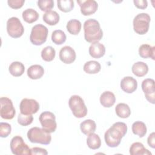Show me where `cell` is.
Returning <instances> with one entry per match:
<instances>
[{
  "label": "cell",
  "mask_w": 155,
  "mask_h": 155,
  "mask_svg": "<svg viewBox=\"0 0 155 155\" xmlns=\"http://www.w3.org/2000/svg\"><path fill=\"white\" fill-rule=\"evenodd\" d=\"M127 132V125L121 122L114 123L104 134L105 142L110 147H117L120 143L122 138Z\"/></svg>",
  "instance_id": "cell-1"
},
{
  "label": "cell",
  "mask_w": 155,
  "mask_h": 155,
  "mask_svg": "<svg viewBox=\"0 0 155 155\" xmlns=\"http://www.w3.org/2000/svg\"><path fill=\"white\" fill-rule=\"evenodd\" d=\"M84 38L90 43L99 42L103 37V31L99 22L94 19H89L84 24Z\"/></svg>",
  "instance_id": "cell-2"
},
{
  "label": "cell",
  "mask_w": 155,
  "mask_h": 155,
  "mask_svg": "<svg viewBox=\"0 0 155 155\" xmlns=\"http://www.w3.org/2000/svg\"><path fill=\"white\" fill-rule=\"evenodd\" d=\"M27 137L31 143L48 145L51 140V136L50 133L44 128L35 127L30 128L27 132Z\"/></svg>",
  "instance_id": "cell-3"
},
{
  "label": "cell",
  "mask_w": 155,
  "mask_h": 155,
  "mask_svg": "<svg viewBox=\"0 0 155 155\" xmlns=\"http://www.w3.org/2000/svg\"><path fill=\"white\" fill-rule=\"evenodd\" d=\"M69 107L77 118L84 117L87 114V108L82 98L78 95L71 96L68 101Z\"/></svg>",
  "instance_id": "cell-4"
},
{
  "label": "cell",
  "mask_w": 155,
  "mask_h": 155,
  "mask_svg": "<svg viewBox=\"0 0 155 155\" xmlns=\"http://www.w3.org/2000/svg\"><path fill=\"white\" fill-rule=\"evenodd\" d=\"M48 30L44 25L39 24L33 26L30 35V42L35 45H41L47 41Z\"/></svg>",
  "instance_id": "cell-5"
},
{
  "label": "cell",
  "mask_w": 155,
  "mask_h": 155,
  "mask_svg": "<svg viewBox=\"0 0 155 155\" xmlns=\"http://www.w3.org/2000/svg\"><path fill=\"white\" fill-rule=\"evenodd\" d=\"M150 21V16L147 13H141L137 15L133 21L134 31L137 34L145 35L148 31Z\"/></svg>",
  "instance_id": "cell-6"
},
{
  "label": "cell",
  "mask_w": 155,
  "mask_h": 155,
  "mask_svg": "<svg viewBox=\"0 0 155 155\" xmlns=\"http://www.w3.org/2000/svg\"><path fill=\"white\" fill-rule=\"evenodd\" d=\"M10 149L13 154L31 155V151L30 147L24 142L22 137L14 136L10 141Z\"/></svg>",
  "instance_id": "cell-7"
},
{
  "label": "cell",
  "mask_w": 155,
  "mask_h": 155,
  "mask_svg": "<svg viewBox=\"0 0 155 155\" xmlns=\"http://www.w3.org/2000/svg\"><path fill=\"white\" fill-rule=\"evenodd\" d=\"M7 31L8 35L12 38H18L24 34V28L18 18L12 17L7 20Z\"/></svg>",
  "instance_id": "cell-8"
},
{
  "label": "cell",
  "mask_w": 155,
  "mask_h": 155,
  "mask_svg": "<svg viewBox=\"0 0 155 155\" xmlns=\"http://www.w3.org/2000/svg\"><path fill=\"white\" fill-rule=\"evenodd\" d=\"M39 120L42 128L48 133H51L56 131L57 124L56 117L53 113L48 111L42 112L39 116Z\"/></svg>",
  "instance_id": "cell-9"
},
{
  "label": "cell",
  "mask_w": 155,
  "mask_h": 155,
  "mask_svg": "<svg viewBox=\"0 0 155 155\" xmlns=\"http://www.w3.org/2000/svg\"><path fill=\"white\" fill-rule=\"evenodd\" d=\"M0 103L1 117L4 119H12L15 116L16 111L12 100L7 97H1Z\"/></svg>",
  "instance_id": "cell-10"
},
{
  "label": "cell",
  "mask_w": 155,
  "mask_h": 155,
  "mask_svg": "<svg viewBox=\"0 0 155 155\" xmlns=\"http://www.w3.org/2000/svg\"><path fill=\"white\" fill-rule=\"evenodd\" d=\"M20 111L24 114H33L36 113L39 110V104L35 99L24 98L19 105Z\"/></svg>",
  "instance_id": "cell-11"
},
{
  "label": "cell",
  "mask_w": 155,
  "mask_h": 155,
  "mask_svg": "<svg viewBox=\"0 0 155 155\" xmlns=\"http://www.w3.org/2000/svg\"><path fill=\"white\" fill-rule=\"evenodd\" d=\"M142 89L144 93L147 100L153 104L155 103V87L154 81L153 79L148 78L143 80L141 85Z\"/></svg>",
  "instance_id": "cell-12"
},
{
  "label": "cell",
  "mask_w": 155,
  "mask_h": 155,
  "mask_svg": "<svg viewBox=\"0 0 155 155\" xmlns=\"http://www.w3.org/2000/svg\"><path fill=\"white\" fill-rule=\"evenodd\" d=\"M77 2L80 6L81 13L84 16L94 14L98 8V4L94 0L78 1Z\"/></svg>",
  "instance_id": "cell-13"
},
{
  "label": "cell",
  "mask_w": 155,
  "mask_h": 155,
  "mask_svg": "<svg viewBox=\"0 0 155 155\" xmlns=\"http://www.w3.org/2000/svg\"><path fill=\"white\" fill-rule=\"evenodd\" d=\"M59 59L64 64H70L73 63L76 58V52L70 46L63 47L59 51Z\"/></svg>",
  "instance_id": "cell-14"
},
{
  "label": "cell",
  "mask_w": 155,
  "mask_h": 155,
  "mask_svg": "<svg viewBox=\"0 0 155 155\" xmlns=\"http://www.w3.org/2000/svg\"><path fill=\"white\" fill-rule=\"evenodd\" d=\"M121 89L127 93H132L135 91L137 87V81L131 76L124 77L120 81Z\"/></svg>",
  "instance_id": "cell-15"
},
{
  "label": "cell",
  "mask_w": 155,
  "mask_h": 155,
  "mask_svg": "<svg viewBox=\"0 0 155 155\" xmlns=\"http://www.w3.org/2000/svg\"><path fill=\"white\" fill-rule=\"evenodd\" d=\"M88 51L92 58L99 59L104 56L105 53V47L102 44L96 42L91 44L89 47Z\"/></svg>",
  "instance_id": "cell-16"
},
{
  "label": "cell",
  "mask_w": 155,
  "mask_h": 155,
  "mask_svg": "<svg viewBox=\"0 0 155 155\" xmlns=\"http://www.w3.org/2000/svg\"><path fill=\"white\" fill-rule=\"evenodd\" d=\"M116 102V97L114 93L110 91L103 92L100 96V103L105 108L112 107Z\"/></svg>",
  "instance_id": "cell-17"
},
{
  "label": "cell",
  "mask_w": 155,
  "mask_h": 155,
  "mask_svg": "<svg viewBox=\"0 0 155 155\" xmlns=\"http://www.w3.org/2000/svg\"><path fill=\"white\" fill-rule=\"evenodd\" d=\"M139 56L144 59L151 58L155 59V47H152L148 44H142L139 48Z\"/></svg>",
  "instance_id": "cell-18"
},
{
  "label": "cell",
  "mask_w": 155,
  "mask_h": 155,
  "mask_svg": "<svg viewBox=\"0 0 155 155\" xmlns=\"http://www.w3.org/2000/svg\"><path fill=\"white\" fill-rule=\"evenodd\" d=\"M44 74V68L38 64L32 65L27 69V76L31 79H39Z\"/></svg>",
  "instance_id": "cell-19"
},
{
  "label": "cell",
  "mask_w": 155,
  "mask_h": 155,
  "mask_svg": "<svg viewBox=\"0 0 155 155\" xmlns=\"http://www.w3.org/2000/svg\"><path fill=\"white\" fill-rule=\"evenodd\" d=\"M130 154L131 155H151V153L139 142L131 144L130 147Z\"/></svg>",
  "instance_id": "cell-20"
},
{
  "label": "cell",
  "mask_w": 155,
  "mask_h": 155,
  "mask_svg": "<svg viewBox=\"0 0 155 155\" xmlns=\"http://www.w3.org/2000/svg\"><path fill=\"white\" fill-rule=\"evenodd\" d=\"M133 73L137 77H142L146 75L148 71V67L143 62L139 61L135 62L131 68Z\"/></svg>",
  "instance_id": "cell-21"
},
{
  "label": "cell",
  "mask_w": 155,
  "mask_h": 155,
  "mask_svg": "<svg viewBox=\"0 0 155 155\" xmlns=\"http://www.w3.org/2000/svg\"><path fill=\"white\" fill-rule=\"evenodd\" d=\"M43 21L49 25H54L57 24L59 21V14L53 10H50L46 12L42 16Z\"/></svg>",
  "instance_id": "cell-22"
},
{
  "label": "cell",
  "mask_w": 155,
  "mask_h": 155,
  "mask_svg": "<svg viewBox=\"0 0 155 155\" xmlns=\"http://www.w3.org/2000/svg\"><path fill=\"white\" fill-rule=\"evenodd\" d=\"M96 124L93 120L87 119L82 121L80 124V129L84 134L89 135L95 131Z\"/></svg>",
  "instance_id": "cell-23"
},
{
  "label": "cell",
  "mask_w": 155,
  "mask_h": 155,
  "mask_svg": "<svg viewBox=\"0 0 155 155\" xmlns=\"http://www.w3.org/2000/svg\"><path fill=\"white\" fill-rule=\"evenodd\" d=\"M10 73L15 76L19 77L23 74L25 71V67L22 63L18 61L13 62L8 67Z\"/></svg>",
  "instance_id": "cell-24"
},
{
  "label": "cell",
  "mask_w": 155,
  "mask_h": 155,
  "mask_svg": "<svg viewBox=\"0 0 155 155\" xmlns=\"http://www.w3.org/2000/svg\"><path fill=\"white\" fill-rule=\"evenodd\" d=\"M116 115L123 119L128 118L131 114V110L130 107L125 103H119L115 107Z\"/></svg>",
  "instance_id": "cell-25"
},
{
  "label": "cell",
  "mask_w": 155,
  "mask_h": 155,
  "mask_svg": "<svg viewBox=\"0 0 155 155\" xmlns=\"http://www.w3.org/2000/svg\"><path fill=\"white\" fill-rule=\"evenodd\" d=\"M83 69L88 74H96L100 71L101 65L96 61H89L84 64Z\"/></svg>",
  "instance_id": "cell-26"
},
{
  "label": "cell",
  "mask_w": 155,
  "mask_h": 155,
  "mask_svg": "<svg viewBox=\"0 0 155 155\" xmlns=\"http://www.w3.org/2000/svg\"><path fill=\"white\" fill-rule=\"evenodd\" d=\"M81 22L75 19H70L69 21H68L66 28L67 31L73 35H77L79 33L81 30Z\"/></svg>",
  "instance_id": "cell-27"
},
{
  "label": "cell",
  "mask_w": 155,
  "mask_h": 155,
  "mask_svg": "<svg viewBox=\"0 0 155 155\" xmlns=\"http://www.w3.org/2000/svg\"><path fill=\"white\" fill-rule=\"evenodd\" d=\"M88 136L87 139V144L88 147L92 150H97L99 148L101 145L100 137L94 133H91Z\"/></svg>",
  "instance_id": "cell-28"
},
{
  "label": "cell",
  "mask_w": 155,
  "mask_h": 155,
  "mask_svg": "<svg viewBox=\"0 0 155 155\" xmlns=\"http://www.w3.org/2000/svg\"><path fill=\"white\" fill-rule=\"evenodd\" d=\"M22 16L24 21L29 24L36 21L39 18L38 13L33 8H27L25 10L22 12Z\"/></svg>",
  "instance_id": "cell-29"
},
{
  "label": "cell",
  "mask_w": 155,
  "mask_h": 155,
  "mask_svg": "<svg viewBox=\"0 0 155 155\" xmlns=\"http://www.w3.org/2000/svg\"><path fill=\"white\" fill-rule=\"evenodd\" d=\"M131 129L133 133L134 134L139 136V137H143L145 136L147 131L146 125L141 121L134 122L132 125Z\"/></svg>",
  "instance_id": "cell-30"
},
{
  "label": "cell",
  "mask_w": 155,
  "mask_h": 155,
  "mask_svg": "<svg viewBox=\"0 0 155 155\" xmlns=\"http://www.w3.org/2000/svg\"><path fill=\"white\" fill-rule=\"evenodd\" d=\"M56 55V51L51 46H47L41 51V57L42 59L47 62H50L54 59Z\"/></svg>",
  "instance_id": "cell-31"
},
{
  "label": "cell",
  "mask_w": 155,
  "mask_h": 155,
  "mask_svg": "<svg viewBox=\"0 0 155 155\" xmlns=\"http://www.w3.org/2000/svg\"><path fill=\"white\" fill-rule=\"evenodd\" d=\"M57 4L58 8L64 13L71 12L74 6V1L72 0H59Z\"/></svg>",
  "instance_id": "cell-32"
},
{
  "label": "cell",
  "mask_w": 155,
  "mask_h": 155,
  "mask_svg": "<svg viewBox=\"0 0 155 155\" xmlns=\"http://www.w3.org/2000/svg\"><path fill=\"white\" fill-rule=\"evenodd\" d=\"M51 41L56 45H61L66 41V35L61 30H56L51 34Z\"/></svg>",
  "instance_id": "cell-33"
},
{
  "label": "cell",
  "mask_w": 155,
  "mask_h": 155,
  "mask_svg": "<svg viewBox=\"0 0 155 155\" xmlns=\"http://www.w3.org/2000/svg\"><path fill=\"white\" fill-rule=\"evenodd\" d=\"M33 120V117L31 114H24L20 113L18 117V122L22 126H27L30 125Z\"/></svg>",
  "instance_id": "cell-34"
},
{
  "label": "cell",
  "mask_w": 155,
  "mask_h": 155,
  "mask_svg": "<svg viewBox=\"0 0 155 155\" xmlns=\"http://www.w3.org/2000/svg\"><path fill=\"white\" fill-rule=\"evenodd\" d=\"M38 5L41 10L48 12L51 10L54 7V1L53 0H39Z\"/></svg>",
  "instance_id": "cell-35"
},
{
  "label": "cell",
  "mask_w": 155,
  "mask_h": 155,
  "mask_svg": "<svg viewBox=\"0 0 155 155\" xmlns=\"http://www.w3.org/2000/svg\"><path fill=\"white\" fill-rule=\"evenodd\" d=\"M12 131L11 125L6 122L0 123V136L1 137H7Z\"/></svg>",
  "instance_id": "cell-36"
},
{
  "label": "cell",
  "mask_w": 155,
  "mask_h": 155,
  "mask_svg": "<svg viewBox=\"0 0 155 155\" xmlns=\"http://www.w3.org/2000/svg\"><path fill=\"white\" fill-rule=\"evenodd\" d=\"M24 2V0H8L7 1L8 6L13 9H18L21 8Z\"/></svg>",
  "instance_id": "cell-37"
},
{
  "label": "cell",
  "mask_w": 155,
  "mask_h": 155,
  "mask_svg": "<svg viewBox=\"0 0 155 155\" xmlns=\"http://www.w3.org/2000/svg\"><path fill=\"white\" fill-rule=\"evenodd\" d=\"M134 5L139 9H145L148 6V2L146 0H134Z\"/></svg>",
  "instance_id": "cell-38"
},
{
  "label": "cell",
  "mask_w": 155,
  "mask_h": 155,
  "mask_svg": "<svg viewBox=\"0 0 155 155\" xmlns=\"http://www.w3.org/2000/svg\"><path fill=\"white\" fill-rule=\"evenodd\" d=\"M31 154H43V155H47L48 154V152L45 149L40 148V147H34L31 149Z\"/></svg>",
  "instance_id": "cell-39"
},
{
  "label": "cell",
  "mask_w": 155,
  "mask_h": 155,
  "mask_svg": "<svg viewBox=\"0 0 155 155\" xmlns=\"http://www.w3.org/2000/svg\"><path fill=\"white\" fill-rule=\"evenodd\" d=\"M154 136H155V133H154V132H153L148 136V139H147V143H148V145L153 148H155Z\"/></svg>",
  "instance_id": "cell-40"
}]
</instances>
